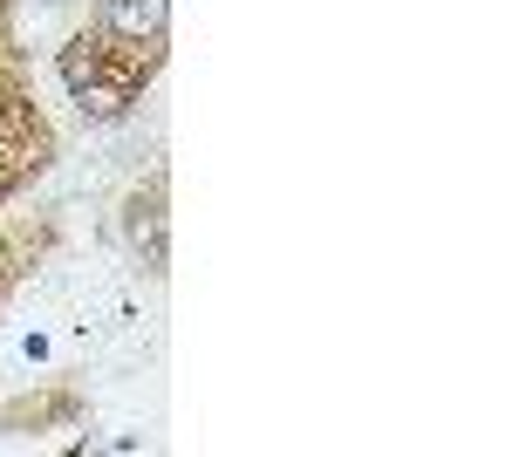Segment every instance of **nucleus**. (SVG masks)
Here are the masks:
<instances>
[{"mask_svg":"<svg viewBox=\"0 0 512 457\" xmlns=\"http://www.w3.org/2000/svg\"><path fill=\"white\" fill-rule=\"evenodd\" d=\"M130 232H137V246L151 239V260H164V219H158V205H144V198H137V205H130Z\"/></svg>","mask_w":512,"mask_h":457,"instance_id":"nucleus-4","label":"nucleus"},{"mask_svg":"<svg viewBox=\"0 0 512 457\" xmlns=\"http://www.w3.org/2000/svg\"><path fill=\"white\" fill-rule=\"evenodd\" d=\"M76 103H82V116H96V123H110V116H123L130 110V82H82L76 89Z\"/></svg>","mask_w":512,"mask_h":457,"instance_id":"nucleus-2","label":"nucleus"},{"mask_svg":"<svg viewBox=\"0 0 512 457\" xmlns=\"http://www.w3.org/2000/svg\"><path fill=\"white\" fill-rule=\"evenodd\" d=\"M62 76H69V89H82L89 76H103V48L82 35V41H69V55H62Z\"/></svg>","mask_w":512,"mask_h":457,"instance_id":"nucleus-3","label":"nucleus"},{"mask_svg":"<svg viewBox=\"0 0 512 457\" xmlns=\"http://www.w3.org/2000/svg\"><path fill=\"white\" fill-rule=\"evenodd\" d=\"M103 21H110V35L151 41V35H164V0H110Z\"/></svg>","mask_w":512,"mask_h":457,"instance_id":"nucleus-1","label":"nucleus"}]
</instances>
